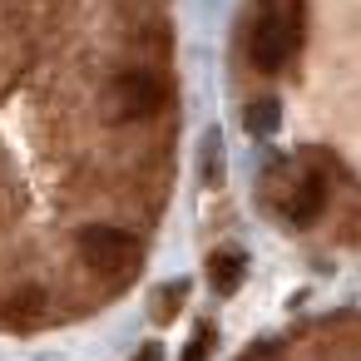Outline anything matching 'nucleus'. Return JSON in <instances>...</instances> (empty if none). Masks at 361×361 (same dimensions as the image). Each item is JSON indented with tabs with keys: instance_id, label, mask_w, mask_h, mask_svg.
I'll return each mask as SVG.
<instances>
[{
	"instance_id": "nucleus-7",
	"label": "nucleus",
	"mask_w": 361,
	"mask_h": 361,
	"mask_svg": "<svg viewBox=\"0 0 361 361\" xmlns=\"http://www.w3.org/2000/svg\"><path fill=\"white\" fill-rule=\"evenodd\" d=\"M134 361H164V351H159V346H144V351H139Z\"/></svg>"
},
{
	"instance_id": "nucleus-2",
	"label": "nucleus",
	"mask_w": 361,
	"mask_h": 361,
	"mask_svg": "<svg viewBox=\"0 0 361 361\" xmlns=\"http://www.w3.org/2000/svg\"><path fill=\"white\" fill-rule=\"evenodd\" d=\"M292 45H297V16H282L267 0L262 16L247 30V60H252V70L257 75H277L292 60Z\"/></svg>"
},
{
	"instance_id": "nucleus-6",
	"label": "nucleus",
	"mask_w": 361,
	"mask_h": 361,
	"mask_svg": "<svg viewBox=\"0 0 361 361\" xmlns=\"http://www.w3.org/2000/svg\"><path fill=\"white\" fill-rule=\"evenodd\" d=\"M208 351H213V326H198L193 341L183 346V361H208Z\"/></svg>"
},
{
	"instance_id": "nucleus-4",
	"label": "nucleus",
	"mask_w": 361,
	"mask_h": 361,
	"mask_svg": "<svg viewBox=\"0 0 361 361\" xmlns=\"http://www.w3.org/2000/svg\"><path fill=\"white\" fill-rule=\"evenodd\" d=\"M243 272H247V257H243L238 247H223V252H213V257H208V277H213V287H218V292H238Z\"/></svg>"
},
{
	"instance_id": "nucleus-3",
	"label": "nucleus",
	"mask_w": 361,
	"mask_h": 361,
	"mask_svg": "<svg viewBox=\"0 0 361 361\" xmlns=\"http://www.w3.org/2000/svg\"><path fill=\"white\" fill-rule=\"evenodd\" d=\"M326 208V178L322 173H297L287 188H282V218L292 228H312Z\"/></svg>"
},
{
	"instance_id": "nucleus-1",
	"label": "nucleus",
	"mask_w": 361,
	"mask_h": 361,
	"mask_svg": "<svg viewBox=\"0 0 361 361\" xmlns=\"http://www.w3.org/2000/svg\"><path fill=\"white\" fill-rule=\"evenodd\" d=\"M35 0H0V331H40L65 322L60 297L40 277L35 257L50 262L55 243L75 262V243L85 228L109 223L94 213V193L114 213L149 218L90 169H80V119L85 124H124V129H159L129 124L114 114V75L134 60L90 75V60L75 70H55V40L25 30ZM139 203L159 208V198L134 193ZM124 228V223H119ZM80 267V262H75ZM85 277V272H80ZM94 292V287H90Z\"/></svg>"
},
{
	"instance_id": "nucleus-5",
	"label": "nucleus",
	"mask_w": 361,
	"mask_h": 361,
	"mask_svg": "<svg viewBox=\"0 0 361 361\" xmlns=\"http://www.w3.org/2000/svg\"><path fill=\"white\" fill-rule=\"evenodd\" d=\"M247 134H272L277 124H282V109H277V99H257V104H247Z\"/></svg>"
}]
</instances>
